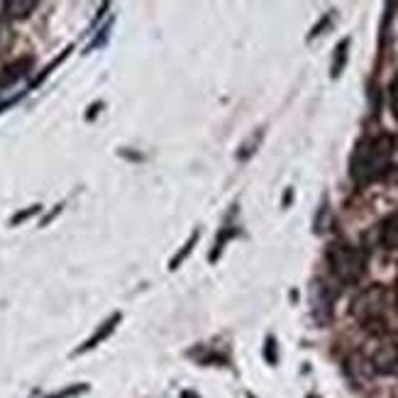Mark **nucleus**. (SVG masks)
<instances>
[{
	"label": "nucleus",
	"mask_w": 398,
	"mask_h": 398,
	"mask_svg": "<svg viewBox=\"0 0 398 398\" xmlns=\"http://www.w3.org/2000/svg\"><path fill=\"white\" fill-rule=\"evenodd\" d=\"M396 147L398 140L393 135H388V132L362 140L357 145V150H354L352 161H349V176L357 184H367V181L383 176L388 171V166H391Z\"/></svg>",
	"instance_id": "obj_1"
},
{
	"label": "nucleus",
	"mask_w": 398,
	"mask_h": 398,
	"mask_svg": "<svg viewBox=\"0 0 398 398\" xmlns=\"http://www.w3.org/2000/svg\"><path fill=\"white\" fill-rule=\"evenodd\" d=\"M352 315L357 318V323H362L364 328L383 330L391 328L393 318L398 315V294L391 286L374 284L369 289H364L357 298L352 301Z\"/></svg>",
	"instance_id": "obj_2"
},
{
	"label": "nucleus",
	"mask_w": 398,
	"mask_h": 398,
	"mask_svg": "<svg viewBox=\"0 0 398 398\" xmlns=\"http://www.w3.org/2000/svg\"><path fill=\"white\" fill-rule=\"evenodd\" d=\"M328 264L340 284H357L367 271V257L362 249L347 242H333L328 247Z\"/></svg>",
	"instance_id": "obj_3"
},
{
	"label": "nucleus",
	"mask_w": 398,
	"mask_h": 398,
	"mask_svg": "<svg viewBox=\"0 0 398 398\" xmlns=\"http://www.w3.org/2000/svg\"><path fill=\"white\" fill-rule=\"evenodd\" d=\"M369 362H372V367L381 374H398V342H391V340L381 342L372 352Z\"/></svg>",
	"instance_id": "obj_4"
},
{
	"label": "nucleus",
	"mask_w": 398,
	"mask_h": 398,
	"mask_svg": "<svg viewBox=\"0 0 398 398\" xmlns=\"http://www.w3.org/2000/svg\"><path fill=\"white\" fill-rule=\"evenodd\" d=\"M333 301H335V294L323 281H315V284L310 286V305H313V315L320 323L330 320V315H333Z\"/></svg>",
	"instance_id": "obj_5"
},
{
	"label": "nucleus",
	"mask_w": 398,
	"mask_h": 398,
	"mask_svg": "<svg viewBox=\"0 0 398 398\" xmlns=\"http://www.w3.org/2000/svg\"><path fill=\"white\" fill-rule=\"evenodd\" d=\"M379 242L386 249H398V210L379 225Z\"/></svg>",
	"instance_id": "obj_6"
},
{
	"label": "nucleus",
	"mask_w": 398,
	"mask_h": 398,
	"mask_svg": "<svg viewBox=\"0 0 398 398\" xmlns=\"http://www.w3.org/2000/svg\"><path fill=\"white\" fill-rule=\"evenodd\" d=\"M3 8H6L10 17H27L35 10V3H6Z\"/></svg>",
	"instance_id": "obj_7"
},
{
	"label": "nucleus",
	"mask_w": 398,
	"mask_h": 398,
	"mask_svg": "<svg viewBox=\"0 0 398 398\" xmlns=\"http://www.w3.org/2000/svg\"><path fill=\"white\" fill-rule=\"evenodd\" d=\"M344 61H347V40L337 47V59H335V64H333V76H340Z\"/></svg>",
	"instance_id": "obj_8"
},
{
	"label": "nucleus",
	"mask_w": 398,
	"mask_h": 398,
	"mask_svg": "<svg viewBox=\"0 0 398 398\" xmlns=\"http://www.w3.org/2000/svg\"><path fill=\"white\" fill-rule=\"evenodd\" d=\"M388 103H391L393 115H396V118H398V74L393 76L391 86H388Z\"/></svg>",
	"instance_id": "obj_9"
}]
</instances>
